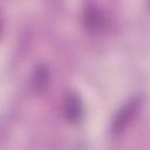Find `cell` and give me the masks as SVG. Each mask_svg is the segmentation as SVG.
<instances>
[{"instance_id": "cell-1", "label": "cell", "mask_w": 150, "mask_h": 150, "mask_svg": "<svg viewBox=\"0 0 150 150\" xmlns=\"http://www.w3.org/2000/svg\"><path fill=\"white\" fill-rule=\"evenodd\" d=\"M137 107H138V100L134 98L130 100L129 102H127L115 115V118L112 121V125H111V130L115 135L121 134L130 123V121L132 120L134 115L137 111Z\"/></svg>"}, {"instance_id": "cell-2", "label": "cell", "mask_w": 150, "mask_h": 150, "mask_svg": "<svg viewBox=\"0 0 150 150\" xmlns=\"http://www.w3.org/2000/svg\"><path fill=\"white\" fill-rule=\"evenodd\" d=\"M82 114H83V105L80 97L77 95H68L63 104L64 117L69 122L74 123L82 117Z\"/></svg>"}, {"instance_id": "cell-3", "label": "cell", "mask_w": 150, "mask_h": 150, "mask_svg": "<svg viewBox=\"0 0 150 150\" xmlns=\"http://www.w3.org/2000/svg\"><path fill=\"white\" fill-rule=\"evenodd\" d=\"M48 79H49V74H48V69L43 66L38 67L33 75H32V87L36 93H40L42 90L46 89L47 84H48Z\"/></svg>"}, {"instance_id": "cell-4", "label": "cell", "mask_w": 150, "mask_h": 150, "mask_svg": "<svg viewBox=\"0 0 150 150\" xmlns=\"http://www.w3.org/2000/svg\"><path fill=\"white\" fill-rule=\"evenodd\" d=\"M84 22L87 27L90 29H97L102 25V16L94 6H90L87 8L84 14Z\"/></svg>"}]
</instances>
